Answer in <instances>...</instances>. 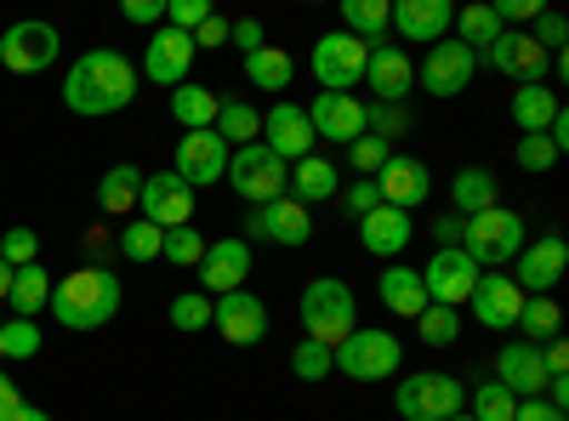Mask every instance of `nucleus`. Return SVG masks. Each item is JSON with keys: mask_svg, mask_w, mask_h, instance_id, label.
Segmentation results:
<instances>
[{"mask_svg": "<svg viewBox=\"0 0 569 421\" xmlns=\"http://www.w3.org/2000/svg\"><path fill=\"white\" fill-rule=\"evenodd\" d=\"M228 189L240 194L251 211L257 206H273V200H284V182H291V166H284L268 143H246V149H233L228 154Z\"/></svg>", "mask_w": 569, "mask_h": 421, "instance_id": "423d86ee", "label": "nucleus"}, {"mask_svg": "<svg viewBox=\"0 0 569 421\" xmlns=\"http://www.w3.org/2000/svg\"><path fill=\"white\" fill-rule=\"evenodd\" d=\"M541 364H547V377H569V342L563 337L541 342Z\"/></svg>", "mask_w": 569, "mask_h": 421, "instance_id": "052dcab7", "label": "nucleus"}, {"mask_svg": "<svg viewBox=\"0 0 569 421\" xmlns=\"http://www.w3.org/2000/svg\"><path fill=\"white\" fill-rule=\"evenodd\" d=\"M512 410H518V399H512L496 377H485L479 388L467 393V415H472V421H512Z\"/></svg>", "mask_w": 569, "mask_h": 421, "instance_id": "a19ab883", "label": "nucleus"}, {"mask_svg": "<svg viewBox=\"0 0 569 421\" xmlns=\"http://www.w3.org/2000/svg\"><path fill=\"white\" fill-rule=\"evenodd\" d=\"M479 262H472L461 245L456 251H433V262L421 268V291H427V302H439V308H467V297H472V285H479Z\"/></svg>", "mask_w": 569, "mask_h": 421, "instance_id": "2eb2a0df", "label": "nucleus"}, {"mask_svg": "<svg viewBox=\"0 0 569 421\" xmlns=\"http://www.w3.org/2000/svg\"><path fill=\"white\" fill-rule=\"evenodd\" d=\"M120 18L137 29H160L166 23V0H120Z\"/></svg>", "mask_w": 569, "mask_h": 421, "instance_id": "864d4df0", "label": "nucleus"}, {"mask_svg": "<svg viewBox=\"0 0 569 421\" xmlns=\"http://www.w3.org/2000/svg\"><path fill=\"white\" fill-rule=\"evenodd\" d=\"M284 194H291L297 206H325V200H337L342 194V166H330L325 154H308L291 166V182H284Z\"/></svg>", "mask_w": 569, "mask_h": 421, "instance_id": "cd10ccee", "label": "nucleus"}, {"mask_svg": "<svg viewBox=\"0 0 569 421\" xmlns=\"http://www.w3.org/2000/svg\"><path fill=\"white\" fill-rule=\"evenodd\" d=\"M200 297H228V291H246V273H251V245L233 233V240H217V245H206V257H200Z\"/></svg>", "mask_w": 569, "mask_h": 421, "instance_id": "aec40b11", "label": "nucleus"}, {"mask_svg": "<svg viewBox=\"0 0 569 421\" xmlns=\"http://www.w3.org/2000/svg\"><path fill=\"white\" fill-rule=\"evenodd\" d=\"M120 302H126L120 273H109L103 262H86V268L58 279L46 308H52V319L63 324V331H103V324L120 313Z\"/></svg>", "mask_w": 569, "mask_h": 421, "instance_id": "f03ea898", "label": "nucleus"}, {"mask_svg": "<svg viewBox=\"0 0 569 421\" xmlns=\"http://www.w3.org/2000/svg\"><path fill=\"white\" fill-rule=\"evenodd\" d=\"M512 160H518V171H530V177H541V171H552V166H558V149L547 143V137H518V149H512Z\"/></svg>", "mask_w": 569, "mask_h": 421, "instance_id": "09e8293b", "label": "nucleus"}, {"mask_svg": "<svg viewBox=\"0 0 569 421\" xmlns=\"http://www.w3.org/2000/svg\"><path fill=\"white\" fill-rule=\"evenodd\" d=\"M563 114L558 91L552 86H518L512 103H507V120L518 126V137H547V126Z\"/></svg>", "mask_w": 569, "mask_h": 421, "instance_id": "c85d7f7f", "label": "nucleus"}, {"mask_svg": "<svg viewBox=\"0 0 569 421\" xmlns=\"http://www.w3.org/2000/svg\"><path fill=\"white\" fill-rule=\"evenodd\" d=\"M450 29H456L450 40H461L467 52L479 58L485 46H496V34H501L507 23L496 18V7H490V0H472V7H456V23H450Z\"/></svg>", "mask_w": 569, "mask_h": 421, "instance_id": "473e14b6", "label": "nucleus"}, {"mask_svg": "<svg viewBox=\"0 0 569 421\" xmlns=\"http://www.w3.org/2000/svg\"><path fill=\"white\" fill-rule=\"evenodd\" d=\"M376 182V194H382V206H393V211H416L427 194H433V171H427L416 154H388V166L370 177Z\"/></svg>", "mask_w": 569, "mask_h": 421, "instance_id": "412c9836", "label": "nucleus"}, {"mask_svg": "<svg viewBox=\"0 0 569 421\" xmlns=\"http://www.w3.org/2000/svg\"><path fill=\"white\" fill-rule=\"evenodd\" d=\"M58 52H63V34L52 23H40V18H23V23H12L7 34H0V63H7L12 74L52 69Z\"/></svg>", "mask_w": 569, "mask_h": 421, "instance_id": "f8f14e48", "label": "nucleus"}, {"mask_svg": "<svg viewBox=\"0 0 569 421\" xmlns=\"http://www.w3.org/2000/svg\"><path fill=\"white\" fill-rule=\"evenodd\" d=\"M160 257H166L171 268H200V257H206V233H200V228H171V233H166V245H160Z\"/></svg>", "mask_w": 569, "mask_h": 421, "instance_id": "a18cd8bd", "label": "nucleus"}, {"mask_svg": "<svg viewBox=\"0 0 569 421\" xmlns=\"http://www.w3.org/2000/svg\"><path fill=\"white\" fill-rule=\"evenodd\" d=\"M365 63H370V46L353 40L348 29H330L313 40V52H308V69L325 91H353L365 80Z\"/></svg>", "mask_w": 569, "mask_h": 421, "instance_id": "6e6552de", "label": "nucleus"}, {"mask_svg": "<svg viewBox=\"0 0 569 421\" xmlns=\"http://www.w3.org/2000/svg\"><path fill=\"white\" fill-rule=\"evenodd\" d=\"M262 143H268L284 166H297V160H308V154H313L319 137H313V126H308L302 103H284V98H279V103L262 114Z\"/></svg>", "mask_w": 569, "mask_h": 421, "instance_id": "4be33fe9", "label": "nucleus"}, {"mask_svg": "<svg viewBox=\"0 0 569 421\" xmlns=\"http://www.w3.org/2000/svg\"><path fill=\"white\" fill-rule=\"evenodd\" d=\"M450 23H456L450 0H393V29H399V40H410V46H439V40H450Z\"/></svg>", "mask_w": 569, "mask_h": 421, "instance_id": "b1692460", "label": "nucleus"}, {"mask_svg": "<svg viewBox=\"0 0 569 421\" xmlns=\"http://www.w3.org/2000/svg\"><path fill=\"white\" fill-rule=\"evenodd\" d=\"M365 109L370 103H359L353 91H319L302 114H308L319 143H342L348 149V143H359V137H365Z\"/></svg>", "mask_w": 569, "mask_h": 421, "instance_id": "dca6fc26", "label": "nucleus"}, {"mask_svg": "<svg viewBox=\"0 0 569 421\" xmlns=\"http://www.w3.org/2000/svg\"><path fill=\"white\" fill-rule=\"evenodd\" d=\"M461 222H467V217L450 211V217H439L433 228H427V233H433V251H456V245H461Z\"/></svg>", "mask_w": 569, "mask_h": 421, "instance_id": "13d9d810", "label": "nucleus"}, {"mask_svg": "<svg viewBox=\"0 0 569 421\" xmlns=\"http://www.w3.org/2000/svg\"><path fill=\"white\" fill-rule=\"evenodd\" d=\"M450 421H472V415H467V410H461V415H450Z\"/></svg>", "mask_w": 569, "mask_h": 421, "instance_id": "69168bd1", "label": "nucleus"}, {"mask_svg": "<svg viewBox=\"0 0 569 421\" xmlns=\"http://www.w3.org/2000/svg\"><path fill=\"white\" fill-rule=\"evenodd\" d=\"M171 324H177L182 337L211 331V297H200V291H182V297H171Z\"/></svg>", "mask_w": 569, "mask_h": 421, "instance_id": "49530a36", "label": "nucleus"}, {"mask_svg": "<svg viewBox=\"0 0 569 421\" xmlns=\"http://www.w3.org/2000/svg\"><path fill=\"white\" fill-rule=\"evenodd\" d=\"M479 63H490L512 86H547V69H552V58L530 40V29H501L496 46H485V52H479Z\"/></svg>", "mask_w": 569, "mask_h": 421, "instance_id": "9b49d317", "label": "nucleus"}, {"mask_svg": "<svg viewBox=\"0 0 569 421\" xmlns=\"http://www.w3.org/2000/svg\"><path fill=\"white\" fill-rule=\"evenodd\" d=\"M501 23H536L547 12V0H490Z\"/></svg>", "mask_w": 569, "mask_h": 421, "instance_id": "5fc2aeb1", "label": "nucleus"}, {"mask_svg": "<svg viewBox=\"0 0 569 421\" xmlns=\"http://www.w3.org/2000/svg\"><path fill=\"white\" fill-rule=\"evenodd\" d=\"M496 382H501L512 399H541V393H547L541 348H530V342H507V348L496 353Z\"/></svg>", "mask_w": 569, "mask_h": 421, "instance_id": "a878e982", "label": "nucleus"}, {"mask_svg": "<svg viewBox=\"0 0 569 421\" xmlns=\"http://www.w3.org/2000/svg\"><path fill=\"white\" fill-rule=\"evenodd\" d=\"M399 421H450L467 410V388L445 370H410L399 382Z\"/></svg>", "mask_w": 569, "mask_h": 421, "instance_id": "0eeeda50", "label": "nucleus"}, {"mask_svg": "<svg viewBox=\"0 0 569 421\" xmlns=\"http://www.w3.org/2000/svg\"><path fill=\"white\" fill-rule=\"evenodd\" d=\"M376 297H382L388 313L399 319H416L427 308V291H421V268H405V262H388L382 273H376Z\"/></svg>", "mask_w": 569, "mask_h": 421, "instance_id": "c756f323", "label": "nucleus"}, {"mask_svg": "<svg viewBox=\"0 0 569 421\" xmlns=\"http://www.w3.org/2000/svg\"><path fill=\"white\" fill-rule=\"evenodd\" d=\"M348 154H353V171L359 177H376V171L388 166L393 143H382V137H359V143H348Z\"/></svg>", "mask_w": 569, "mask_h": 421, "instance_id": "8fccbe9b", "label": "nucleus"}, {"mask_svg": "<svg viewBox=\"0 0 569 421\" xmlns=\"http://www.w3.org/2000/svg\"><path fill=\"white\" fill-rule=\"evenodd\" d=\"M467 308H472V319H479L485 331H512L518 308H525V291L512 285V273H479V285H472Z\"/></svg>", "mask_w": 569, "mask_h": 421, "instance_id": "5701e85b", "label": "nucleus"}, {"mask_svg": "<svg viewBox=\"0 0 569 421\" xmlns=\"http://www.w3.org/2000/svg\"><path fill=\"white\" fill-rule=\"evenodd\" d=\"M137 211H142V222H154L160 233L188 228V222H194V189H188L177 171H154V177H142Z\"/></svg>", "mask_w": 569, "mask_h": 421, "instance_id": "ddd939ff", "label": "nucleus"}, {"mask_svg": "<svg viewBox=\"0 0 569 421\" xmlns=\"http://www.w3.org/2000/svg\"><path fill=\"white\" fill-rule=\"evenodd\" d=\"M330 364H337V377L348 382H388L399 377V364H405V348L393 331H376V324H353V331L330 348Z\"/></svg>", "mask_w": 569, "mask_h": 421, "instance_id": "20e7f679", "label": "nucleus"}, {"mask_svg": "<svg viewBox=\"0 0 569 421\" xmlns=\"http://www.w3.org/2000/svg\"><path fill=\"white\" fill-rule=\"evenodd\" d=\"M217 91L211 86H194V80H188V86H177L171 91V120L182 126V131H211L217 126Z\"/></svg>", "mask_w": 569, "mask_h": 421, "instance_id": "72a5a7b5", "label": "nucleus"}, {"mask_svg": "<svg viewBox=\"0 0 569 421\" xmlns=\"http://www.w3.org/2000/svg\"><path fill=\"white\" fill-rule=\"evenodd\" d=\"M342 29L365 46H388L393 34V0H342Z\"/></svg>", "mask_w": 569, "mask_h": 421, "instance_id": "2f4dec72", "label": "nucleus"}, {"mask_svg": "<svg viewBox=\"0 0 569 421\" xmlns=\"http://www.w3.org/2000/svg\"><path fill=\"white\" fill-rule=\"evenodd\" d=\"M512 331H525L518 342L541 348V342L563 337V308H558L552 297H525V308H518V324H512Z\"/></svg>", "mask_w": 569, "mask_h": 421, "instance_id": "e433bc0d", "label": "nucleus"}, {"mask_svg": "<svg viewBox=\"0 0 569 421\" xmlns=\"http://www.w3.org/2000/svg\"><path fill=\"white\" fill-rule=\"evenodd\" d=\"M211 324H217V337L233 342V348H257L268 337V302L257 291H228L211 302Z\"/></svg>", "mask_w": 569, "mask_h": 421, "instance_id": "a211bd4d", "label": "nucleus"}, {"mask_svg": "<svg viewBox=\"0 0 569 421\" xmlns=\"http://www.w3.org/2000/svg\"><path fill=\"white\" fill-rule=\"evenodd\" d=\"M228 143L217 131H182L177 137V149H171V171L188 182V189H206V182H222L228 171Z\"/></svg>", "mask_w": 569, "mask_h": 421, "instance_id": "f3484780", "label": "nucleus"}, {"mask_svg": "<svg viewBox=\"0 0 569 421\" xmlns=\"http://www.w3.org/2000/svg\"><path fill=\"white\" fill-rule=\"evenodd\" d=\"M291 377H297V382H325V377H337V364H330V348L302 337V342L291 348Z\"/></svg>", "mask_w": 569, "mask_h": 421, "instance_id": "c03bdc74", "label": "nucleus"}, {"mask_svg": "<svg viewBox=\"0 0 569 421\" xmlns=\"http://www.w3.org/2000/svg\"><path fill=\"white\" fill-rule=\"evenodd\" d=\"M450 200H456V217H479V211L501 206V182H496V171H485V166H461V171L450 177Z\"/></svg>", "mask_w": 569, "mask_h": 421, "instance_id": "7c9ffc66", "label": "nucleus"}, {"mask_svg": "<svg viewBox=\"0 0 569 421\" xmlns=\"http://www.w3.org/2000/svg\"><path fill=\"white\" fill-rule=\"evenodd\" d=\"M246 245H284V251H302L313 240V211L297 206L291 194L273 200V206H257L246 217V233H240Z\"/></svg>", "mask_w": 569, "mask_h": 421, "instance_id": "1a4fd4ad", "label": "nucleus"}, {"mask_svg": "<svg viewBox=\"0 0 569 421\" xmlns=\"http://www.w3.org/2000/svg\"><path fill=\"white\" fill-rule=\"evenodd\" d=\"M131 98H137V63H126L120 52H86L63 74V109L80 120L120 114Z\"/></svg>", "mask_w": 569, "mask_h": 421, "instance_id": "f257e3e1", "label": "nucleus"}, {"mask_svg": "<svg viewBox=\"0 0 569 421\" xmlns=\"http://www.w3.org/2000/svg\"><path fill=\"white\" fill-rule=\"evenodd\" d=\"M40 353V324L34 319H0V359L29 364Z\"/></svg>", "mask_w": 569, "mask_h": 421, "instance_id": "79ce46f5", "label": "nucleus"}, {"mask_svg": "<svg viewBox=\"0 0 569 421\" xmlns=\"http://www.w3.org/2000/svg\"><path fill=\"white\" fill-rule=\"evenodd\" d=\"M410 240H416V222H410V211L376 206V211L359 222V245H365L370 257H382V262H405Z\"/></svg>", "mask_w": 569, "mask_h": 421, "instance_id": "393cba45", "label": "nucleus"}, {"mask_svg": "<svg viewBox=\"0 0 569 421\" xmlns=\"http://www.w3.org/2000/svg\"><path fill=\"white\" fill-rule=\"evenodd\" d=\"M512 421H569V415H563L558 404H547V399H518Z\"/></svg>", "mask_w": 569, "mask_h": 421, "instance_id": "bf43d9fd", "label": "nucleus"}, {"mask_svg": "<svg viewBox=\"0 0 569 421\" xmlns=\"http://www.w3.org/2000/svg\"><path fill=\"white\" fill-rule=\"evenodd\" d=\"M228 40L240 46V52H257V46H268V34H262V18H240V23H228Z\"/></svg>", "mask_w": 569, "mask_h": 421, "instance_id": "6e6d98bb", "label": "nucleus"}, {"mask_svg": "<svg viewBox=\"0 0 569 421\" xmlns=\"http://www.w3.org/2000/svg\"><path fill=\"white\" fill-rule=\"evenodd\" d=\"M525 240H530V222L518 217L512 206H490V211H479V217L461 222V251L479 262V268L512 262L518 251H525Z\"/></svg>", "mask_w": 569, "mask_h": 421, "instance_id": "39448f33", "label": "nucleus"}, {"mask_svg": "<svg viewBox=\"0 0 569 421\" xmlns=\"http://www.w3.org/2000/svg\"><path fill=\"white\" fill-rule=\"evenodd\" d=\"M563 268H569V240L563 233H541V240H525V251L512 257V285L525 297H552Z\"/></svg>", "mask_w": 569, "mask_h": 421, "instance_id": "9d476101", "label": "nucleus"}, {"mask_svg": "<svg viewBox=\"0 0 569 421\" xmlns=\"http://www.w3.org/2000/svg\"><path fill=\"white\" fill-rule=\"evenodd\" d=\"M12 273H18V268H7V262H0V302H7V291H12Z\"/></svg>", "mask_w": 569, "mask_h": 421, "instance_id": "0e129e2a", "label": "nucleus"}, {"mask_svg": "<svg viewBox=\"0 0 569 421\" xmlns=\"http://www.w3.org/2000/svg\"><path fill=\"white\" fill-rule=\"evenodd\" d=\"M0 262H7V268L40 262V233L34 228H7V240H0Z\"/></svg>", "mask_w": 569, "mask_h": 421, "instance_id": "de8ad7c7", "label": "nucleus"}, {"mask_svg": "<svg viewBox=\"0 0 569 421\" xmlns=\"http://www.w3.org/2000/svg\"><path fill=\"white\" fill-rule=\"evenodd\" d=\"M160 245H166V233H160L154 222H142V217H131V222L120 228V251H126V262H160Z\"/></svg>", "mask_w": 569, "mask_h": 421, "instance_id": "37998d69", "label": "nucleus"}, {"mask_svg": "<svg viewBox=\"0 0 569 421\" xmlns=\"http://www.w3.org/2000/svg\"><path fill=\"white\" fill-rule=\"evenodd\" d=\"M297 313H302V337H308V342L337 348V342L353 331L359 302H353V285H348V279L319 273V279H308V291L297 297Z\"/></svg>", "mask_w": 569, "mask_h": 421, "instance_id": "7ed1b4c3", "label": "nucleus"}, {"mask_svg": "<svg viewBox=\"0 0 569 421\" xmlns=\"http://www.w3.org/2000/svg\"><path fill=\"white\" fill-rule=\"evenodd\" d=\"M217 46H228V18H206L200 29H194V52H217Z\"/></svg>", "mask_w": 569, "mask_h": 421, "instance_id": "4d7b16f0", "label": "nucleus"}, {"mask_svg": "<svg viewBox=\"0 0 569 421\" xmlns=\"http://www.w3.org/2000/svg\"><path fill=\"white\" fill-rule=\"evenodd\" d=\"M18 399H23V393L12 388V377H7V370H0V415H7V410H12Z\"/></svg>", "mask_w": 569, "mask_h": 421, "instance_id": "e2e57ef3", "label": "nucleus"}, {"mask_svg": "<svg viewBox=\"0 0 569 421\" xmlns=\"http://www.w3.org/2000/svg\"><path fill=\"white\" fill-rule=\"evenodd\" d=\"M206 18H211V7H206V0H166V29L194 34Z\"/></svg>", "mask_w": 569, "mask_h": 421, "instance_id": "3c124183", "label": "nucleus"}, {"mask_svg": "<svg viewBox=\"0 0 569 421\" xmlns=\"http://www.w3.org/2000/svg\"><path fill=\"white\" fill-rule=\"evenodd\" d=\"M472 74H479V58H472L461 40H439V46H427V58H421V69H416L421 91H433V98H461Z\"/></svg>", "mask_w": 569, "mask_h": 421, "instance_id": "6ab92c4d", "label": "nucleus"}, {"mask_svg": "<svg viewBox=\"0 0 569 421\" xmlns=\"http://www.w3.org/2000/svg\"><path fill=\"white\" fill-rule=\"evenodd\" d=\"M0 421H52V415H46V410H34L29 399H18V404H12L7 415H0Z\"/></svg>", "mask_w": 569, "mask_h": 421, "instance_id": "680f3d73", "label": "nucleus"}, {"mask_svg": "<svg viewBox=\"0 0 569 421\" xmlns=\"http://www.w3.org/2000/svg\"><path fill=\"white\" fill-rule=\"evenodd\" d=\"M46 302H52V273H46L40 262L18 268V273H12V291H7L12 319H40V308H46Z\"/></svg>", "mask_w": 569, "mask_h": 421, "instance_id": "f704fd0d", "label": "nucleus"}, {"mask_svg": "<svg viewBox=\"0 0 569 421\" xmlns=\"http://www.w3.org/2000/svg\"><path fill=\"white\" fill-rule=\"evenodd\" d=\"M365 86L376 91V103H405V91L416 86V63L405 58V46H370V63H365Z\"/></svg>", "mask_w": 569, "mask_h": 421, "instance_id": "bb28decb", "label": "nucleus"}, {"mask_svg": "<svg viewBox=\"0 0 569 421\" xmlns=\"http://www.w3.org/2000/svg\"><path fill=\"white\" fill-rule=\"evenodd\" d=\"M337 206H342L348 217H359V222H365L376 206H382V194H376V182H370V177H359L353 189H342V194H337Z\"/></svg>", "mask_w": 569, "mask_h": 421, "instance_id": "603ef678", "label": "nucleus"}, {"mask_svg": "<svg viewBox=\"0 0 569 421\" xmlns=\"http://www.w3.org/2000/svg\"><path fill=\"white\" fill-rule=\"evenodd\" d=\"M228 149H246V143H257L262 137V114L251 109V103H240V98H222L217 103V126H211Z\"/></svg>", "mask_w": 569, "mask_h": 421, "instance_id": "4c0bfd02", "label": "nucleus"}, {"mask_svg": "<svg viewBox=\"0 0 569 421\" xmlns=\"http://www.w3.org/2000/svg\"><path fill=\"white\" fill-rule=\"evenodd\" d=\"M461 308H439V302H427L421 313H416V337L427 342V348H450L456 337H461Z\"/></svg>", "mask_w": 569, "mask_h": 421, "instance_id": "ea45409f", "label": "nucleus"}, {"mask_svg": "<svg viewBox=\"0 0 569 421\" xmlns=\"http://www.w3.org/2000/svg\"><path fill=\"white\" fill-rule=\"evenodd\" d=\"M137 194H142V171L126 160V166H109L103 171V182H98V206L109 211V217H126L131 206H137Z\"/></svg>", "mask_w": 569, "mask_h": 421, "instance_id": "58836bf2", "label": "nucleus"}, {"mask_svg": "<svg viewBox=\"0 0 569 421\" xmlns=\"http://www.w3.org/2000/svg\"><path fill=\"white\" fill-rule=\"evenodd\" d=\"M246 80L257 91H291L297 63H291V52H279V46H257V52H246Z\"/></svg>", "mask_w": 569, "mask_h": 421, "instance_id": "c9c22d12", "label": "nucleus"}, {"mask_svg": "<svg viewBox=\"0 0 569 421\" xmlns=\"http://www.w3.org/2000/svg\"><path fill=\"white\" fill-rule=\"evenodd\" d=\"M188 69H194V34H182V29H154L149 34V46H142V69H137V80H154V86H166V91H177V86H188Z\"/></svg>", "mask_w": 569, "mask_h": 421, "instance_id": "4468645a", "label": "nucleus"}]
</instances>
